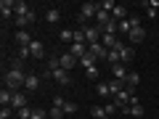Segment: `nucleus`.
<instances>
[{
	"mask_svg": "<svg viewBox=\"0 0 159 119\" xmlns=\"http://www.w3.org/2000/svg\"><path fill=\"white\" fill-rule=\"evenodd\" d=\"M51 77H53V79H56L58 85H64V87H66V85H72V74H69V72H66V69H58V72H53V74H51Z\"/></svg>",
	"mask_w": 159,
	"mask_h": 119,
	"instance_id": "nucleus-7",
	"label": "nucleus"
},
{
	"mask_svg": "<svg viewBox=\"0 0 159 119\" xmlns=\"http://www.w3.org/2000/svg\"><path fill=\"white\" fill-rule=\"evenodd\" d=\"M11 101H13V90H6V87H3V93H0V103H3V106H11Z\"/></svg>",
	"mask_w": 159,
	"mask_h": 119,
	"instance_id": "nucleus-25",
	"label": "nucleus"
},
{
	"mask_svg": "<svg viewBox=\"0 0 159 119\" xmlns=\"http://www.w3.org/2000/svg\"><path fill=\"white\" fill-rule=\"evenodd\" d=\"M96 61H98V58L93 56L90 51H88V56H82V58H80V64H82V66H85V69H90V66H96Z\"/></svg>",
	"mask_w": 159,
	"mask_h": 119,
	"instance_id": "nucleus-23",
	"label": "nucleus"
},
{
	"mask_svg": "<svg viewBox=\"0 0 159 119\" xmlns=\"http://www.w3.org/2000/svg\"><path fill=\"white\" fill-rule=\"evenodd\" d=\"M32 21H34V11H29L27 16H16V19H13V24H16L19 29H24V27H29V24H32Z\"/></svg>",
	"mask_w": 159,
	"mask_h": 119,
	"instance_id": "nucleus-16",
	"label": "nucleus"
},
{
	"mask_svg": "<svg viewBox=\"0 0 159 119\" xmlns=\"http://www.w3.org/2000/svg\"><path fill=\"white\" fill-rule=\"evenodd\" d=\"M101 42H103V48H106V51H114L122 40H117V34H101Z\"/></svg>",
	"mask_w": 159,
	"mask_h": 119,
	"instance_id": "nucleus-12",
	"label": "nucleus"
},
{
	"mask_svg": "<svg viewBox=\"0 0 159 119\" xmlns=\"http://www.w3.org/2000/svg\"><path fill=\"white\" fill-rule=\"evenodd\" d=\"M24 87H27V93H37L40 90V77H37V74H27Z\"/></svg>",
	"mask_w": 159,
	"mask_h": 119,
	"instance_id": "nucleus-11",
	"label": "nucleus"
},
{
	"mask_svg": "<svg viewBox=\"0 0 159 119\" xmlns=\"http://www.w3.org/2000/svg\"><path fill=\"white\" fill-rule=\"evenodd\" d=\"M114 51H119V58H122V64L133 61V56H135V51H133V45H125V42H119Z\"/></svg>",
	"mask_w": 159,
	"mask_h": 119,
	"instance_id": "nucleus-5",
	"label": "nucleus"
},
{
	"mask_svg": "<svg viewBox=\"0 0 159 119\" xmlns=\"http://www.w3.org/2000/svg\"><path fill=\"white\" fill-rule=\"evenodd\" d=\"M69 53L80 61L82 56H88V45H85V42H72V45H69Z\"/></svg>",
	"mask_w": 159,
	"mask_h": 119,
	"instance_id": "nucleus-8",
	"label": "nucleus"
},
{
	"mask_svg": "<svg viewBox=\"0 0 159 119\" xmlns=\"http://www.w3.org/2000/svg\"><path fill=\"white\" fill-rule=\"evenodd\" d=\"M24 106H27V95H24V93H13V101H11V108H13V111H21Z\"/></svg>",
	"mask_w": 159,
	"mask_h": 119,
	"instance_id": "nucleus-14",
	"label": "nucleus"
},
{
	"mask_svg": "<svg viewBox=\"0 0 159 119\" xmlns=\"http://www.w3.org/2000/svg\"><path fill=\"white\" fill-rule=\"evenodd\" d=\"M111 74H114V79H125V77H127L125 64H114V66H111Z\"/></svg>",
	"mask_w": 159,
	"mask_h": 119,
	"instance_id": "nucleus-20",
	"label": "nucleus"
},
{
	"mask_svg": "<svg viewBox=\"0 0 159 119\" xmlns=\"http://www.w3.org/2000/svg\"><path fill=\"white\" fill-rule=\"evenodd\" d=\"M27 74H29V72H24V69H8V72L3 74L6 90H13V93H19V90L24 87V82H27Z\"/></svg>",
	"mask_w": 159,
	"mask_h": 119,
	"instance_id": "nucleus-1",
	"label": "nucleus"
},
{
	"mask_svg": "<svg viewBox=\"0 0 159 119\" xmlns=\"http://www.w3.org/2000/svg\"><path fill=\"white\" fill-rule=\"evenodd\" d=\"M45 21L48 24H58L61 21V11H58V8H48L45 11Z\"/></svg>",
	"mask_w": 159,
	"mask_h": 119,
	"instance_id": "nucleus-17",
	"label": "nucleus"
},
{
	"mask_svg": "<svg viewBox=\"0 0 159 119\" xmlns=\"http://www.w3.org/2000/svg\"><path fill=\"white\" fill-rule=\"evenodd\" d=\"M80 29L85 32V42H88V45H93V42H101V29H98V27L85 24V27H80Z\"/></svg>",
	"mask_w": 159,
	"mask_h": 119,
	"instance_id": "nucleus-3",
	"label": "nucleus"
},
{
	"mask_svg": "<svg viewBox=\"0 0 159 119\" xmlns=\"http://www.w3.org/2000/svg\"><path fill=\"white\" fill-rule=\"evenodd\" d=\"M61 40L64 42H74V29H61Z\"/></svg>",
	"mask_w": 159,
	"mask_h": 119,
	"instance_id": "nucleus-30",
	"label": "nucleus"
},
{
	"mask_svg": "<svg viewBox=\"0 0 159 119\" xmlns=\"http://www.w3.org/2000/svg\"><path fill=\"white\" fill-rule=\"evenodd\" d=\"M13 6H16L13 0H3V3H0V16H3V21H13V19H16Z\"/></svg>",
	"mask_w": 159,
	"mask_h": 119,
	"instance_id": "nucleus-4",
	"label": "nucleus"
},
{
	"mask_svg": "<svg viewBox=\"0 0 159 119\" xmlns=\"http://www.w3.org/2000/svg\"><path fill=\"white\" fill-rule=\"evenodd\" d=\"M27 56H32V53H29V48H19V56H16V58H21V61H24Z\"/></svg>",
	"mask_w": 159,
	"mask_h": 119,
	"instance_id": "nucleus-36",
	"label": "nucleus"
},
{
	"mask_svg": "<svg viewBox=\"0 0 159 119\" xmlns=\"http://www.w3.org/2000/svg\"><path fill=\"white\" fill-rule=\"evenodd\" d=\"M90 114H93V119H109V114H106V108H103V106H93Z\"/></svg>",
	"mask_w": 159,
	"mask_h": 119,
	"instance_id": "nucleus-24",
	"label": "nucleus"
},
{
	"mask_svg": "<svg viewBox=\"0 0 159 119\" xmlns=\"http://www.w3.org/2000/svg\"><path fill=\"white\" fill-rule=\"evenodd\" d=\"M109 90H111V98L119 95L122 90H127V82L125 79H109Z\"/></svg>",
	"mask_w": 159,
	"mask_h": 119,
	"instance_id": "nucleus-9",
	"label": "nucleus"
},
{
	"mask_svg": "<svg viewBox=\"0 0 159 119\" xmlns=\"http://www.w3.org/2000/svg\"><path fill=\"white\" fill-rule=\"evenodd\" d=\"M125 82H127V87H130V90H135V87L141 85V77H138L135 72H127V77H125Z\"/></svg>",
	"mask_w": 159,
	"mask_h": 119,
	"instance_id": "nucleus-21",
	"label": "nucleus"
},
{
	"mask_svg": "<svg viewBox=\"0 0 159 119\" xmlns=\"http://www.w3.org/2000/svg\"><path fill=\"white\" fill-rule=\"evenodd\" d=\"M96 93L101 98H111V90H109V82H98L96 85Z\"/></svg>",
	"mask_w": 159,
	"mask_h": 119,
	"instance_id": "nucleus-22",
	"label": "nucleus"
},
{
	"mask_svg": "<svg viewBox=\"0 0 159 119\" xmlns=\"http://www.w3.org/2000/svg\"><path fill=\"white\" fill-rule=\"evenodd\" d=\"M74 64H77V58H74L72 53H64V56H61V69L72 72V69H74Z\"/></svg>",
	"mask_w": 159,
	"mask_h": 119,
	"instance_id": "nucleus-18",
	"label": "nucleus"
},
{
	"mask_svg": "<svg viewBox=\"0 0 159 119\" xmlns=\"http://www.w3.org/2000/svg\"><path fill=\"white\" fill-rule=\"evenodd\" d=\"M11 114H16V111L11 108V106H3V108H0V119H8Z\"/></svg>",
	"mask_w": 159,
	"mask_h": 119,
	"instance_id": "nucleus-35",
	"label": "nucleus"
},
{
	"mask_svg": "<svg viewBox=\"0 0 159 119\" xmlns=\"http://www.w3.org/2000/svg\"><path fill=\"white\" fill-rule=\"evenodd\" d=\"M98 74H101V72H98V66L85 69V77H88V79H93V82H101V79H98Z\"/></svg>",
	"mask_w": 159,
	"mask_h": 119,
	"instance_id": "nucleus-27",
	"label": "nucleus"
},
{
	"mask_svg": "<svg viewBox=\"0 0 159 119\" xmlns=\"http://www.w3.org/2000/svg\"><path fill=\"white\" fill-rule=\"evenodd\" d=\"M103 108H106V114L111 117V114H117V111H119V103L111 98V101H106V106H103Z\"/></svg>",
	"mask_w": 159,
	"mask_h": 119,
	"instance_id": "nucleus-29",
	"label": "nucleus"
},
{
	"mask_svg": "<svg viewBox=\"0 0 159 119\" xmlns=\"http://www.w3.org/2000/svg\"><path fill=\"white\" fill-rule=\"evenodd\" d=\"M88 51H90L96 58H106L109 56V51L103 48V42H93V45H88Z\"/></svg>",
	"mask_w": 159,
	"mask_h": 119,
	"instance_id": "nucleus-15",
	"label": "nucleus"
},
{
	"mask_svg": "<svg viewBox=\"0 0 159 119\" xmlns=\"http://www.w3.org/2000/svg\"><path fill=\"white\" fill-rule=\"evenodd\" d=\"M146 16L148 19L159 16V0H148V3H146Z\"/></svg>",
	"mask_w": 159,
	"mask_h": 119,
	"instance_id": "nucleus-19",
	"label": "nucleus"
},
{
	"mask_svg": "<svg viewBox=\"0 0 159 119\" xmlns=\"http://www.w3.org/2000/svg\"><path fill=\"white\" fill-rule=\"evenodd\" d=\"M106 61H109V66H114V64H122V58H119V51H109Z\"/></svg>",
	"mask_w": 159,
	"mask_h": 119,
	"instance_id": "nucleus-26",
	"label": "nucleus"
},
{
	"mask_svg": "<svg viewBox=\"0 0 159 119\" xmlns=\"http://www.w3.org/2000/svg\"><path fill=\"white\" fill-rule=\"evenodd\" d=\"M16 42H19V48H29L34 42V37L29 34V29H19L16 32Z\"/></svg>",
	"mask_w": 159,
	"mask_h": 119,
	"instance_id": "nucleus-6",
	"label": "nucleus"
},
{
	"mask_svg": "<svg viewBox=\"0 0 159 119\" xmlns=\"http://www.w3.org/2000/svg\"><path fill=\"white\" fill-rule=\"evenodd\" d=\"M61 111L64 114H74V111H77V103H74V101H64L61 103Z\"/></svg>",
	"mask_w": 159,
	"mask_h": 119,
	"instance_id": "nucleus-28",
	"label": "nucleus"
},
{
	"mask_svg": "<svg viewBox=\"0 0 159 119\" xmlns=\"http://www.w3.org/2000/svg\"><path fill=\"white\" fill-rule=\"evenodd\" d=\"M114 8H117V3H111V0H103V3H101V11H109V13H111Z\"/></svg>",
	"mask_w": 159,
	"mask_h": 119,
	"instance_id": "nucleus-34",
	"label": "nucleus"
},
{
	"mask_svg": "<svg viewBox=\"0 0 159 119\" xmlns=\"http://www.w3.org/2000/svg\"><path fill=\"white\" fill-rule=\"evenodd\" d=\"M45 117H48L45 108H32V119H45Z\"/></svg>",
	"mask_w": 159,
	"mask_h": 119,
	"instance_id": "nucleus-33",
	"label": "nucleus"
},
{
	"mask_svg": "<svg viewBox=\"0 0 159 119\" xmlns=\"http://www.w3.org/2000/svg\"><path fill=\"white\" fill-rule=\"evenodd\" d=\"M117 24H119V32H127V34H130V29H133L130 19H125V21H117Z\"/></svg>",
	"mask_w": 159,
	"mask_h": 119,
	"instance_id": "nucleus-32",
	"label": "nucleus"
},
{
	"mask_svg": "<svg viewBox=\"0 0 159 119\" xmlns=\"http://www.w3.org/2000/svg\"><path fill=\"white\" fill-rule=\"evenodd\" d=\"M98 11H101V3H82V6H80V13H77V21L85 27V21L88 19H96Z\"/></svg>",
	"mask_w": 159,
	"mask_h": 119,
	"instance_id": "nucleus-2",
	"label": "nucleus"
},
{
	"mask_svg": "<svg viewBox=\"0 0 159 119\" xmlns=\"http://www.w3.org/2000/svg\"><path fill=\"white\" fill-rule=\"evenodd\" d=\"M64 101H66V98H61V95H56V98H53V106H58V108H61V103Z\"/></svg>",
	"mask_w": 159,
	"mask_h": 119,
	"instance_id": "nucleus-37",
	"label": "nucleus"
},
{
	"mask_svg": "<svg viewBox=\"0 0 159 119\" xmlns=\"http://www.w3.org/2000/svg\"><path fill=\"white\" fill-rule=\"evenodd\" d=\"M143 40H146V29H143V27H133V29H130V45L143 42Z\"/></svg>",
	"mask_w": 159,
	"mask_h": 119,
	"instance_id": "nucleus-10",
	"label": "nucleus"
},
{
	"mask_svg": "<svg viewBox=\"0 0 159 119\" xmlns=\"http://www.w3.org/2000/svg\"><path fill=\"white\" fill-rule=\"evenodd\" d=\"M29 53H32V58H43V56H45V45H43V40H34L32 45H29Z\"/></svg>",
	"mask_w": 159,
	"mask_h": 119,
	"instance_id": "nucleus-13",
	"label": "nucleus"
},
{
	"mask_svg": "<svg viewBox=\"0 0 159 119\" xmlns=\"http://www.w3.org/2000/svg\"><path fill=\"white\" fill-rule=\"evenodd\" d=\"M48 117H51V119H61V117H64V111H61L58 106H51V111H48Z\"/></svg>",
	"mask_w": 159,
	"mask_h": 119,
	"instance_id": "nucleus-31",
	"label": "nucleus"
}]
</instances>
